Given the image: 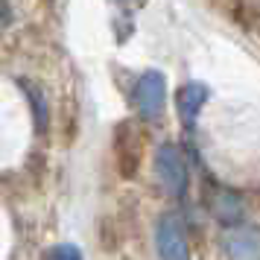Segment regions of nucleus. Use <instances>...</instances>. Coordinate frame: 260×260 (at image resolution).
<instances>
[{"instance_id":"nucleus-1","label":"nucleus","mask_w":260,"mask_h":260,"mask_svg":"<svg viewBox=\"0 0 260 260\" xmlns=\"http://www.w3.org/2000/svg\"><path fill=\"white\" fill-rule=\"evenodd\" d=\"M114 155H117V170L126 178L138 173V164L143 158V135L135 123L117 126V143H114Z\"/></svg>"},{"instance_id":"nucleus-2","label":"nucleus","mask_w":260,"mask_h":260,"mask_svg":"<svg viewBox=\"0 0 260 260\" xmlns=\"http://www.w3.org/2000/svg\"><path fill=\"white\" fill-rule=\"evenodd\" d=\"M158 243H161L164 260H187V243H184V231H181L178 219H170V216H167L164 222H161V237H158Z\"/></svg>"},{"instance_id":"nucleus-3","label":"nucleus","mask_w":260,"mask_h":260,"mask_svg":"<svg viewBox=\"0 0 260 260\" xmlns=\"http://www.w3.org/2000/svg\"><path fill=\"white\" fill-rule=\"evenodd\" d=\"M138 106H141V111L146 117H152V114L161 111V106H164V85H161V76L149 73V76L141 79V85H138Z\"/></svg>"},{"instance_id":"nucleus-4","label":"nucleus","mask_w":260,"mask_h":260,"mask_svg":"<svg viewBox=\"0 0 260 260\" xmlns=\"http://www.w3.org/2000/svg\"><path fill=\"white\" fill-rule=\"evenodd\" d=\"M158 167H161V178H164L167 187L173 193H181L184 190V167H181V158H178L176 149L164 146L158 155Z\"/></svg>"},{"instance_id":"nucleus-5","label":"nucleus","mask_w":260,"mask_h":260,"mask_svg":"<svg viewBox=\"0 0 260 260\" xmlns=\"http://www.w3.org/2000/svg\"><path fill=\"white\" fill-rule=\"evenodd\" d=\"M47 260H79V251H73V248L61 246V248H56V251H50Z\"/></svg>"}]
</instances>
